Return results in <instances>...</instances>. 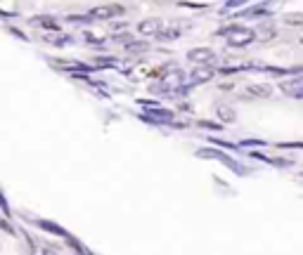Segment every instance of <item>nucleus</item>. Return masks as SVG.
<instances>
[{"mask_svg": "<svg viewBox=\"0 0 303 255\" xmlns=\"http://www.w3.org/2000/svg\"><path fill=\"white\" fill-rule=\"evenodd\" d=\"M43 40H48V43H53V45H67L71 38L69 36H54V33H43Z\"/></svg>", "mask_w": 303, "mask_h": 255, "instance_id": "nucleus-12", "label": "nucleus"}, {"mask_svg": "<svg viewBox=\"0 0 303 255\" xmlns=\"http://www.w3.org/2000/svg\"><path fill=\"white\" fill-rule=\"evenodd\" d=\"M40 255H57V251H53V248H43Z\"/></svg>", "mask_w": 303, "mask_h": 255, "instance_id": "nucleus-20", "label": "nucleus"}, {"mask_svg": "<svg viewBox=\"0 0 303 255\" xmlns=\"http://www.w3.org/2000/svg\"><path fill=\"white\" fill-rule=\"evenodd\" d=\"M199 126L206 128V130H220V128H223V126H218V123H214V121H201Z\"/></svg>", "mask_w": 303, "mask_h": 255, "instance_id": "nucleus-17", "label": "nucleus"}, {"mask_svg": "<svg viewBox=\"0 0 303 255\" xmlns=\"http://www.w3.org/2000/svg\"><path fill=\"white\" fill-rule=\"evenodd\" d=\"M31 24H34V26H40V29H45L48 33H54V31L59 33V24H57L53 17H34L31 19Z\"/></svg>", "mask_w": 303, "mask_h": 255, "instance_id": "nucleus-8", "label": "nucleus"}, {"mask_svg": "<svg viewBox=\"0 0 303 255\" xmlns=\"http://www.w3.org/2000/svg\"><path fill=\"white\" fill-rule=\"evenodd\" d=\"M285 24H303V15H291L285 19Z\"/></svg>", "mask_w": 303, "mask_h": 255, "instance_id": "nucleus-18", "label": "nucleus"}, {"mask_svg": "<svg viewBox=\"0 0 303 255\" xmlns=\"http://www.w3.org/2000/svg\"><path fill=\"white\" fill-rule=\"evenodd\" d=\"M180 36V31H176V29H166V31H159V40H176V38Z\"/></svg>", "mask_w": 303, "mask_h": 255, "instance_id": "nucleus-14", "label": "nucleus"}, {"mask_svg": "<svg viewBox=\"0 0 303 255\" xmlns=\"http://www.w3.org/2000/svg\"><path fill=\"white\" fill-rule=\"evenodd\" d=\"M215 76L214 66H196L195 71L190 73V85H199V83H209Z\"/></svg>", "mask_w": 303, "mask_h": 255, "instance_id": "nucleus-5", "label": "nucleus"}, {"mask_svg": "<svg viewBox=\"0 0 303 255\" xmlns=\"http://www.w3.org/2000/svg\"><path fill=\"white\" fill-rule=\"evenodd\" d=\"M187 59L195 62V64H201V66H209V62H214L215 55L214 50H209V48H195V50L187 52Z\"/></svg>", "mask_w": 303, "mask_h": 255, "instance_id": "nucleus-4", "label": "nucleus"}, {"mask_svg": "<svg viewBox=\"0 0 303 255\" xmlns=\"http://www.w3.org/2000/svg\"><path fill=\"white\" fill-rule=\"evenodd\" d=\"M119 15H124V10L119 5H111V7H95L88 17L90 19H111V17H119Z\"/></svg>", "mask_w": 303, "mask_h": 255, "instance_id": "nucleus-6", "label": "nucleus"}, {"mask_svg": "<svg viewBox=\"0 0 303 255\" xmlns=\"http://www.w3.org/2000/svg\"><path fill=\"white\" fill-rule=\"evenodd\" d=\"M223 36L228 38L232 48H242V45H249L256 40V31L244 29V26H230V29H223Z\"/></svg>", "mask_w": 303, "mask_h": 255, "instance_id": "nucleus-1", "label": "nucleus"}, {"mask_svg": "<svg viewBox=\"0 0 303 255\" xmlns=\"http://www.w3.org/2000/svg\"><path fill=\"white\" fill-rule=\"evenodd\" d=\"M7 31H10L12 36H17V38H21V40H26V36H24V33L19 31V29H7Z\"/></svg>", "mask_w": 303, "mask_h": 255, "instance_id": "nucleus-19", "label": "nucleus"}, {"mask_svg": "<svg viewBox=\"0 0 303 255\" xmlns=\"http://www.w3.org/2000/svg\"><path fill=\"white\" fill-rule=\"evenodd\" d=\"M138 31H140L143 36H159L161 21H159V19H144V21L138 24Z\"/></svg>", "mask_w": 303, "mask_h": 255, "instance_id": "nucleus-7", "label": "nucleus"}, {"mask_svg": "<svg viewBox=\"0 0 303 255\" xmlns=\"http://www.w3.org/2000/svg\"><path fill=\"white\" fill-rule=\"evenodd\" d=\"M247 92H249V95H253V97H270V95H272V85H249V88H247Z\"/></svg>", "mask_w": 303, "mask_h": 255, "instance_id": "nucleus-10", "label": "nucleus"}, {"mask_svg": "<svg viewBox=\"0 0 303 255\" xmlns=\"http://www.w3.org/2000/svg\"><path fill=\"white\" fill-rule=\"evenodd\" d=\"M147 118H152L154 123H159V121H171V118H173V113H171L168 109H159L157 104H152L149 111H147Z\"/></svg>", "mask_w": 303, "mask_h": 255, "instance_id": "nucleus-9", "label": "nucleus"}, {"mask_svg": "<svg viewBox=\"0 0 303 255\" xmlns=\"http://www.w3.org/2000/svg\"><path fill=\"white\" fill-rule=\"evenodd\" d=\"M128 50H130V52H143V50H147V45H144V43H133V40H130V43H128Z\"/></svg>", "mask_w": 303, "mask_h": 255, "instance_id": "nucleus-16", "label": "nucleus"}, {"mask_svg": "<svg viewBox=\"0 0 303 255\" xmlns=\"http://www.w3.org/2000/svg\"><path fill=\"white\" fill-rule=\"evenodd\" d=\"M38 224H40L43 229H48V232H53V234H59V237H67V232H64L62 227H57V224H53V222H43V220H40Z\"/></svg>", "mask_w": 303, "mask_h": 255, "instance_id": "nucleus-13", "label": "nucleus"}, {"mask_svg": "<svg viewBox=\"0 0 303 255\" xmlns=\"http://www.w3.org/2000/svg\"><path fill=\"white\" fill-rule=\"evenodd\" d=\"M196 156H199V159H215V161H223V163L228 165V168H232L234 173H239V175L244 173V170L237 165V161H234V159L225 156V154H220V151H215V149H199V151H196Z\"/></svg>", "mask_w": 303, "mask_h": 255, "instance_id": "nucleus-3", "label": "nucleus"}, {"mask_svg": "<svg viewBox=\"0 0 303 255\" xmlns=\"http://www.w3.org/2000/svg\"><path fill=\"white\" fill-rule=\"evenodd\" d=\"M105 33H92V31H88L86 33V40H90V43H100V40H105Z\"/></svg>", "mask_w": 303, "mask_h": 255, "instance_id": "nucleus-15", "label": "nucleus"}, {"mask_svg": "<svg viewBox=\"0 0 303 255\" xmlns=\"http://www.w3.org/2000/svg\"><path fill=\"white\" fill-rule=\"evenodd\" d=\"M182 80L185 76L180 71L178 66H171V69H163L161 73V80H159V90H176V88H182Z\"/></svg>", "mask_w": 303, "mask_h": 255, "instance_id": "nucleus-2", "label": "nucleus"}, {"mask_svg": "<svg viewBox=\"0 0 303 255\" xmlns=\"http://www.w3.org/2000/svg\"><path fill=\"white\" fill-rule=\"evenodd\" d=\"M218 118L223 121V123H232L234 118H237V113L230 109V107H225V104H220L218 107Z\"/></svg>", "mask_w": 303, "mask_h": 255, "instance_id": "nucleus-11", "label": "nucleus"}]
</instances>
